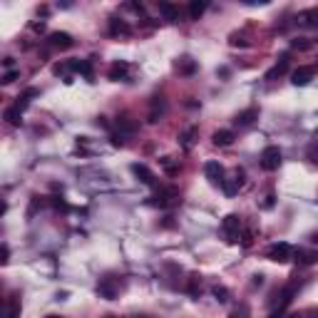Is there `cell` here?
Listing matches in <instances>:
<instances>
[{
  "label": "cell",
  "mask_w": 318,
  "mask_h": 318,
  "mask_svg": "<svg viewBox=\"0 0 318 318\" xmlns=\"http://www.w3.org/2000/svg\"><path fill=\"white\" fill-rule=\"evenodd\" d=\"M266 256H269L271 261H276V264H286V261L293 259V246H291L288 241H276V244L269 246Z\"/></svg>",
  "instance_id": "obj_1"
},
{
  "label": "cell",
  "mask_w": 318,
  "mask_h": 318,
  "mask_svg": "<svg viewBox=\"0 0 318 318\" xmlns=\"http://www.w3.org/2000/svg\"><path fill=\"white\" fill-rule=\"evenodd\" d=\"M124 288V283L119 281V278H115V276H107V278H102L100 283H97V293L102 296V298H117V293Z\"/></svg>",
  "instance_id": "obj_2"
},
{
  "label": "cell",
  "mask_w": 318,
  "mask_h": 318,
  "mask_svg": "<svg viewBox=\"0 0 318 318\" xmlns=\"http://www.w3.org/2000/svg\"><path fill=\"white\" fill-rule=\"evenodd\" d=\"M261 167L266 172H276L278 167H281V149L278 147H266L261 152Z\"/></svg>",
  "instance_id": "obj_3"
},
{
  "label": "cell",
  "mask_w": 318,
  "mask_h": 318,
  "mask_svg": "<svg viewBox=\"0 0 318 318\" xmlns=\"http://www.w3.org/2000/svg\"><path fill=\"white\" fill-rule=\"evenodd\" d=\"M221 229H224V234H226V241H238V229H241V219H238L236 214H229V216H224V221H221Z\"/></svg>",
  "instance_id": "obj_4"
},
{
  "label": "cell",
  "mask_w": 318,
  "mask_h": 318,
  "mask_svg": "<svg viewBox=\"0 0 318 318\" xmlns=\"http://www.w3.org/2000/svg\"><path fill=\"white\" fill-rule=\"evenodd\" d=\"M296 23L306 30H318V8H308V10H301L296 15Z\"/></svg>",
  "instance_id": "obj_5"
},
{
  "label": "cell",
  "mask_w": 318,
  "mask_h": 318,
  "mask_svg": "<svg viewBox=\"0 0 318 318\" xmlns=\"http://www.w3.org/2000/svg\"><path fill=\"white\" fill-rule=\"evenodd\" d=\"M224 194L226 197H234V194H238V189L244 187V172L241 169H234V174L229 177V179H224Z\"/></svg>",
  "instance_id": "obj_6"
},
{
  "label": "cell",
  "mask_w": 318,
  "mask_h": 318,
  "mask_svg": "<svg viewBox=\"0 0 318 318\" xmlns=\"http://www.w3.org/2000/svg\"><path fill=\"white\" fill-rule=\"evenodd\" d=\"M204 174L211 184H224V167L219 162H206L204 164Z\"/></svg>",
  "instance_id": "obj_7"
},
{
  "label": "cell",
  "mask_w": 318,
  "mask_h": 318,
  "mask_svg": "<svg viewBox=\"0 0 318 318\" xmlns=\"http://www.w3.org/2000/svg\"><path fill=\"white\" fill-rule=\"evenodd\" d=\"M177 199H179V192H177L174 187H164L162 192H157L154 204H157V206H172V204H177Z\"/></svg>",
  "instance_id": "obj_8"
},
{
  "label": "cell",
  "mask_w": 318,
  "mask_h": 318,
  "mask_svg": "<svg viewBox=\"0 0 318 318\" xmlns=\"http://www.w3.org/2000/svg\"><path fill=\"white\" fill-rule=\"evenodd\" d=\"M316 75V70L313 67H298V70H293V75H291V82L296 85V87H303V85H308L311 80Z\"/></svg>",
  "instance_id": "obj_9"
},
{
  "label": "cell",
  "mask_w": 318,
  "mask_h": 318,
  "mask_svg": "<svg viewBox=\"0 0 318 318\" xmlns=\"http://www.w3.org/2000/svg\"><path fill=\"white\" fill-rule=\"evenodd\" d=\"M47 42H50L52 47L67 50V47H72V35H70V33H50V35H47Z\"/></svg>",
  "instance_id": "obj_10"
},
{
  "label": "cell",
  "mask_w": 318,
  "mask_h": 318,
  "mask_svg": "<svg viewBox=\"0 0 318 318\" xmlns=\"http://www.w3.org/2000/svg\"><path fill=\"white\" fill-rule=\"evenodd\" d=\"M293 256H296V261L301 266H313V264H318V251H313V249H298V251H293Z\"/></svg>",
  "instance_id": "obj_11"
},
{
  "label": "cell",
  "mask_w": 318,
  "mask_h": 318,
  "mask_svg": "<svg viewBox=\"0 0 318 318\" xmlns=\"http://www.w3.org/2000/svg\"><path fill=\"white\" fill-rule=\"evenodd\" d=\"M256 119H259V110H256V107H249V110L238 112L236 119H234V124H236V127H251Z\"/></svg>",
  "instance_id": "obj_12"
},
{
  "label": "cell",
  "mask_w": 318,
  "mask_h": 318,
  "mask_svg": "<svg viewBox=\"0 0 318 318\" xmlns=\"http://www.w3.org/2000/svg\"><path fill=\"white\" fill-rule=\"evenodd\" d=\"M132 172H134V177L142 182V184H154V174L149 172V167L147 164H132Z\"/></svg>",
  "instance_id": "obj_13"
},
{
  "label": "cell",
  "mask_w": 318,
  "mask_h": 318,
  "mask_svg": "<svg viewBox=\"0 0 318 318\" xmlns=\"http://www.w3.org/2000/svg\"><path fill=\"white\" fill-rule=\"evenodd\" d=\"M159 13H162L164 20H169V23H177V20H179V8H177L174 3L162 0V3H159Z\"/></svg>",
  "instance_id": "obj_14"
},
{
  "label": "cell",
  "mask_w": 318,
  "mask_h": 318,
  "mask_svg": "<svg viewBox=\"0 0 318 318\" xmlns=\"http://www.w3.org/2000/svg\"><path fill=\"white\" fill-rule=\"evenodd\" d=\"M174 70H177L179 75H192V72L197 70V62H194L189 55H184V57H179V60L174 62Z\"/></svg>",
  "instance_id": "obj_15"
},
{
  "label": "cell",
  "mask_w": 318,
  "mask_h": 318,
  "mask_svg": "<svg viewBox=\"0 0 318 318\" xmlns=\"http://www.w3.org/2000/svg\"><path fill=\"white\" fill-rule=\"evenodd\" d=\"M197 134H199V127H197V124L187 127V129L182 132V137H179V139H182V147H184V149H192V147H194V139H197Z\"/></svg>",
  "instance_id": "obj_16"
},
{
  "label": "cell",
  "mask_w": 318,
  "mask_h": 318,
  "mask_svg": "<svg viewBox=\"0 0 318 318\" xmlns=\"http://www.w3.org/2000/svg\"><path fill=\"white\" fill-rule=\"evenodd\" d=\"M214 144L216 147H229L231 142H234V132L231 129H219V132H214Z\"/></svg>",
  "instance_id": "obj_17"
},
{
  "label": "cell",
  "mask_w": 318,
  "mask_h": 318,
  "mask_svg": "<svg viewBox=\"0 0 318 318\" xmlns=\"http://www.w3.org/2000/svg\"><path fill=\"white\" fill-rule=\"evenodd\" d=\"M129 33H132V28H129L124 20H119V18H112V20H110V35L117 38V35H129Z\"/></svg>",
  "instance_id": "obj_18"
},
{
  "label": "cell",
  "mask_w": 318,
  "mask_h": 318,
  "mask_svg": "<svg viewBox=\"0 0 318 318\" xmlns=\"http://www.w3.org/2000/svg\"><path fill=\"white\" fill-rule=\"evenodd\" d=\"M67 67L75 70V72H80V75H85L87 80H92V65H90V60H72Z\"/></svg>",
  "instance_id": "obj_19"
},
{
  "label": "cell",
  "mask_w": 318,
  "mask_h": 318,
  "mask_svg": "<svg viewBox=\"0 0 318 318\" xmlns=\"http://www.w3.org/2000/svg\"><path fill=\"white\" fill-rule=\"evenodd\" d=\"M286 67H288V55H281V60H278L276 65L266 72V80H276V77H281L283 72H286Z\"/></svg>",
  "instance_id": "obj_20"
},
{
  "label": "cell",
  "mask_w": 318,
  "mask_h": 318,
  "mask_svg": "<svg viewBox=\"0 0 318 318\" xmlns=\"http://www.w3.org/2000/svg\"><path fill=\"white\" fill-rule=\"evenodd\" d=\"M3 117L8 119V124H13V127H20V122H23V112H20V107L15 105V107H8V110L3 112Z\"/></svg>",
  "instance_id": "obj_21"
},
{
  "label": "cell",
  "mask_w": 318,
  "mask_h": 318,
  "mask_svg": "<svg viewBox=\"0 0 318 318\" xmlns=\"http://www.w3.org/2000/svg\"><path fill=\"white\" fill-rule=\"evenodd\" d=\"M206 8H209L206 0H192V3H189V18H192V20H199V18L204 15Z\"/></svg>",
  "instance_id": "obj_22"
},
{
  "label": "cell",
  "mask_w": 318,
  "mask_h": 318,
  "mask_svg": "<svg viewBox=\"0 0 318 318\" xmlns=\"http://www.w3.org/2000/svg\"><path fill=\"white\" fill-rule=\"evenodd\" d=\"M127 70H129V67H127V62H115V65L110 67V72H107V75H110V80H124V77H127Z\"/></svg>",
  "instance_id": "obj_23"
},
{
  "label": "cell",
  "mask_w": 318,
  "mask_h": 318,
  "mask_svg": "<svg viewBox=\"0 0 318 318\" xmlns=\"http://www.w3.org/2000/svg\"><path fill=\"white\" fill-rule=\"evenodd\" d=\"M164 112V100L162 97H154V102H152V112H149V122H157V117Z\"/></svg>",
  "instance_id": "obj_24"
},
{
  "label": "cell",
  "mask_w": 318,
  "mask_h": 318,
  "mask_svg": "<svg viewBox=\"0 0 318 318\" xmlns=\"http://www.w3.org/2000/svg\"><path fill=\"white\" fill-rule=\"evenodd\" d=\"M20 316V301H10L5 308V318H18Z\"/></svg>",
  "instance_id": "obj_25"
},
{
  "label": "cell",
  "mask_w": 318,
  "mask_h": 318,
  "mask_svg": "<svg viewBox=\"0 0 318 318\" xmlns=\"http://www.w3.org/2000/svg\"><path fill=\"white\" fill-rule=\"evenodd\" d=\"M214 296H216V301H221V303L229 301V291H226L224 286H214Z\"/></svg>",
  "instance_id": "obj_26"
},
{
  "label": "cell",
  "mask_w": 318,
  "mask_h": 318,
  "mask_svg": "<svg viewBox=\"0 0 318 318\" xmlns=\"http://www.w3.org/2000/svg\"><path fill=\"white\" fill-rule=\"evenodd\" d=\"M18 75H20L18 70H10V72H5V77H3V85H10V82H15V80H18Z\"/></svg>",
  "instance_id": "obj_27"
},
{
  "label": "cell",
  "mask_w": 318,
  "mask_h": 318,
  "mask_svg": "<svg viewBox=\"0 0 318 318\" xmlns=\"http://www.w3.org/2000/svg\"><path fill=\"white\" fill-rule=\"evenodd\" d=\"M52 206H55V209H62V211H67V204H65L60 197H52Z\"/></svg>",
  "instance_id": "obj_28"
},
{
  "label": "cell",
  "mask_w": 318,
  "mask_h": 318,
  "mask_svg": "<svg viewBox=\"0 0 318 318\" xmlns=\"http://www.w3.org/2000/svg\"><path fill=\"white\" fill-rule=\"evenodd\" d=\"M293 47H296V50H308L311 42H306V40H293Z\"/></svg>",
  "instance_id": "obj_29"
},
{
  "label": "cell",
  "mask_w": 318,
  "mask_h": 318,
  "mask_svg": "<svg viewBox=\"0 0 318 318\" xmlns=\"http://www.w3.org/2000/svg\"><path fill=\"white\" fill-rule=\"evenodd\" d=\"M10 261V249H8V244H3V264H8Z\"/></svg>",
  "instance_id": "obj_30"
},
{
  "label": "cell",
  "mask_w": 318,
  "mask_h": 318,
  "mask_svg": "<svg viewBox=\"0 0 318 318\" xmlns=\"http://www.w3.org/2000/svg\"><path fill=\"white\" fill-rule=\"evenodd\" d=\"M112 144H115V147H122V144H124V137H122V134H112Z\"/></svg>",
  "instance_id": "obj_31"
},
{
  "label": "cell",
  "mask_w": 318,
  "mask_h": 318,
  "mask_svg": "<svg viewBox=\"0 0 318 318\" xmlns=\"http://www.w3.org/2000/svg\"><path fill=\"white\" fill-rule=\"evenodd\" d=\"M132 318H147V316H132Z\"/></svg>",
  "instance_id": "obj_32"
},
{
  "label": "cell",
  "mask_w": 318,
  "mask_h": 318,
  "mask_svg": "<svg viewBox=\"0 0 318 318\" xmlns=\"http://www.w3.org/2000/svg\"><path fill=\"white\" fill-rule=\"evenodd\" d=\"M291 318H301V316H296V313H293V316H291Z\"/></svg>",
  "instance_id": "obj_33"
},
{
  "label": "cell",
  "mask_w": 318,
  "mask_h": 318,
  "mask_svg": "<svg viewBox=\"0 0 318 318\" xmlns=\"http://www.w3.org/2000/svg\"><path fill=\"white\" fill-rule=\"evenodd\" d=\"M47 318H60V316H47Z\"/></svg>",
  "instance_id": "obj_34"
}]
</instances>
